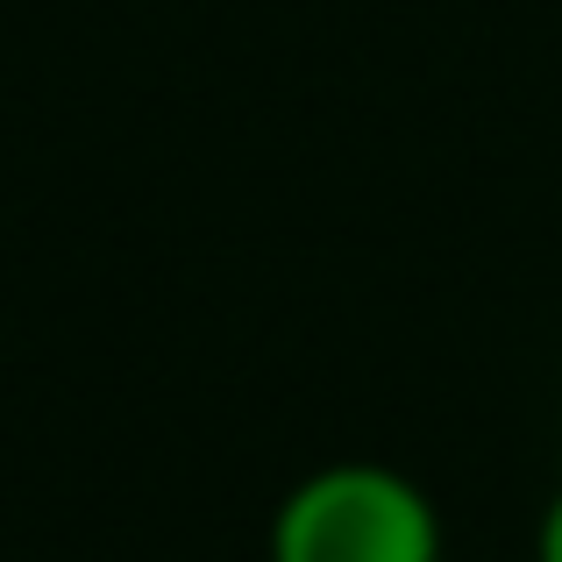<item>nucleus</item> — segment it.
<instances>
[{
	"label": "nucleus",
	"mask_w": 562,
	"mask_h": 562,
	"mask_svg": "<svg viewBox=\"0 0 562 562\" xmlns=\"http://www.w3.org/2000/svg\"><path fill=\"white\" fill-rule=\"evenodd\" d=\"M263 562H441V506L398 463L342 456L271 506Z\"/></svg>",
	"instance_id": "nucleus-1"
},
{
	"label": "nucleus",
	"mask_w": 562,
	"mask_h": 562,
	"mask_svg": "<svg viewBox=\"0 0 562 562\" xmlns=\"http://www.w3.org/2000/svg\"><path fill=\"white\" fill-rule=\"evenodd\" d=\"M535 562H562V484L549 492V506L535 520Z\"/></svg>",
	"instance_id": "nucleus-2"
}]
</instances>
